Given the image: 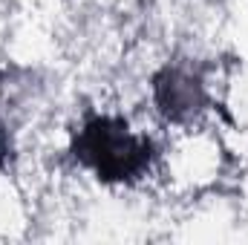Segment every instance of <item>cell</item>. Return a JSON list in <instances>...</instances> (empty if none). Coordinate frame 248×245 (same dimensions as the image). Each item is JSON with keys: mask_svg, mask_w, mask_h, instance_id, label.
Listing matches in <instances>:
<instances>
[{"mask_svg": "<svg viewBox=\"0 0 248 245\" xmlns=\"http://www.w3.org/2000/svg\"><path fill=\"white\" fill-rule=\"evenodd\" d=\"M78 159L87 162L101 179L107 182H124L136 179L147 170L153 147L147 138L130 133V127L122 119L98 116L84 124L78 141H75Z\"/></svg>", "mask_w": 248, "mask_h": 245, "instance_id": "cell-1", "label": "cell"}, {"mask_svg": "<svg viewBox=\"0 0 248 245\" xmlns=\"http://www.w3.org/2000/svg\"><path fill=\"white\" fill-rule=\"evenodd\" d=\"M156 104L159 110L173 119V122H187L205 107V90L196 75L185 69H165L156 78Z\"/></svg>", "mask_w": 248, "mask_h": 245, "instance_id": "cell-2", "label": "cell"}]
</instances>
